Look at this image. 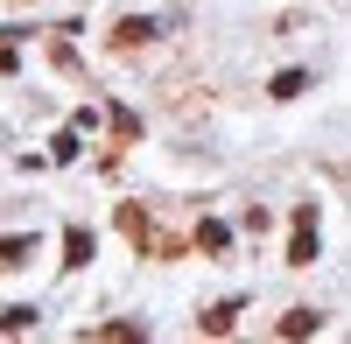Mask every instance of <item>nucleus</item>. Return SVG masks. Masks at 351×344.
I'll return each mask as SVG.
<instances>
[]
</instances>
